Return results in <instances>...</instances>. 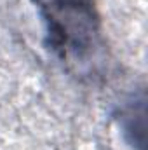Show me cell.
<instances>
[{"instance_id":"cell-1","label":"cell","mask_w":148,"mask_h":150,"mask_svg":"<svg viewBox=\"0 0 148 150\" xmlns=\"http://www.w3.org/2000/svg\"><path fill=\"white\" fill-rule=\"evenodd\" d=\"M49 49L72 67H85L103 49L96 0H37Z\"/></svg>"},{"instance_id":"cell-2","label":"cell","mask_w":148,"mask_h":150,"mask_svg":"<svg viewBox=\"0 0 148 150\" xmlns=\"http://www.w3.org/2000/svg\"><path fill=\"white\" fill-rule=\"evenodd\" d=\"M120 127H122V133L125 134V138L129 140V143L134 147V145H140L141 149L145 147L138 136L145 142V98H141L140 101L134 103V100L125 105L122 110H120Z\"/></svg>"}]
</instances>
